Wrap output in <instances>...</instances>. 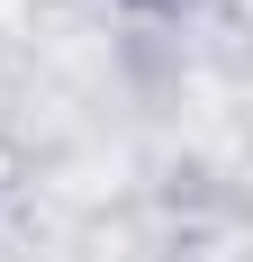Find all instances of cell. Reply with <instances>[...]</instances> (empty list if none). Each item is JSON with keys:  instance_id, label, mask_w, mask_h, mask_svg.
<instances>
[{"instance_id": "1", "label": "cell", "mask_w": 253, "mask_h": 262, "mask_svg": "<svg viewBox=\"0 0 253 262\" xmlns=\"http://www.w3.org/2000/svg\"><path fill=\"white\" fill-rule=\"evenodd\" d=\"M126 9H136V18H190L199 0H126Z\"/></svg>"}]
</instances>
